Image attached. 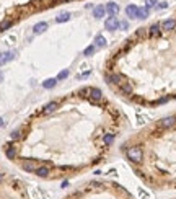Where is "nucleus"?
Instances as JSON below:
<instances>
[{"label": "nucleus", "instance_id": "nucleus-1", "mask_svg": "<svg viewBox=\"0 0 176 199\" xmlns=\"http://www.w3.org/2000/svg\"><path fill=\"white\" fill-rule=\"evenodd\" d=\"M127 158L134 163H140L144 160V150H142V147L134 145V147H130V149H127Z\"/></svg>", "mask_w": 176, "mask_h": 199}, {"label": "nucleus", "instance_id": "nucleus-2", "mask_svg": "<svg viewBox=\"0 0 176 199\" xmlns=\"http://www.w3.org/2000/svg\"><path fill=\"white\" fill-rule=\"evenodd\" d=\"M16 57L15 51H5V52H0V65H5L7 62L13 60Z\"/></svg>", "mask_w": 176, "mask_h": 199}, {"label": "nucleus", "instance_id": "nucleus-3", "mask_svg": "<svg viewBox=\"0 0 176 199\" xmlns=\"http://www.w3.org/2000/svg\"><path fill=\"white\" fill-rule=\"evenodd\" d=\"M104 28L108 31H114V30H119V20L116 16H109L106 21H104Z\"/></svg>", "mask_w": 176, "mask_h": 199}, {"label": "nucleus", "instance_id": "nucleus-4", "mask_svg": "<svg viewBox=\"0 0 176 199\" xmlns=\"http://www.w3.org/2000/svg\"><path fill=\"white\" fill-rule=\"evenodd\" d=\"M158 124H160L162 129H170V127H173L176 124V116H166V118H163Z\"/></svg>", "mask_w": 176, "mask_h": 199}, {"label": "nucleus", "instance_id": "nucleus-5", "mask_svg": "<svg viewBox=\"0 0 176 199\" xmlns=\"http://www.w3.org/2000/svg\"><path fill=\"white\" fill-rule=\"evenodd\" d=\"M106 82L108 83H114V85H119V87H121V85H122V78H121V75H117V73H108V75H106Z\"/></svg>", "mask_w": 176, "mask_h": 199}, {"label": "nucleus", "instance_id": "nucleus-6", "mask_svg": "<svg viewBox=\"0 0 176 199\" xmlns=\"http://www.w3.org/2000/svg\"><path fill=\"white\" fill-rule=\"evenodd\" d=\"M90 100L93 101V103H98V101L101 100V96H103V93H101L100 88H90Z\"/></svg>", "mask_w": 176, "mask_h": 199}, {"label": "nucleus", "instance_id": "nucleus-7", "mask_svg": "<svg viewBox=\"0 0 176 199\" xmlns=\"http://www.w3.org/2000/svg\"><path fill=\"white\" fill-rule=\"evenodd\" d=\"M46 30H47L46 21H39V23H36L35 26H33V33H35V35H41V33H44Z\"/></svg>", "mask_w": 176, "mask_h": 199}, {"label": "nucleus", "instance_id": "nucleus-8", "mask_svg": "<svg viewBox=\"0 0 176 199\" xmlns=\"http://www.w3.org/2000/svg\"><path fill=\"white\" fill-rule=\"evenodd\" d=\"M106 12L109 13L111 16H116V13L119 12V5L117 3H114V2H109V3H106Z\"/></svg>", "mask_w": 176, "mask_h": 199}, {"label": "nucleus", "instance_id": "nucleus-9", "mask_svg": "<svg viewBox=\"0 0 176 199\" xmlns=\"http://www.w3.org/2000/svg\"><path fill=\"white\" fill-rule=\"evenodd\" d=\"M57 108H59V103H57V101H51V103H47L46 106H44L43 113H44V114H51V113H54Z\"/></svg>", "mask_w": 176, "mask_h": 199}, {"label": "nucleus", "instance_id": "nucleus-10", "mask_svg": "<svg viewBox=\"0 0 176 199\" xmlns=\"http://www.w3.org/2000/svg\"><path fill=\"white\" fill-rule=\"evenodd\" d=\"M174 26H176V20L170 18V20H165L163 23H162V30H165V31H171V30H174Z\"/></svg>", "mask_w": 176, "mask_h": 199}, {"label": "nucleus", "instance_id": "nucleus-11", "mask_svg": "<svg viewBox=\"0 0 176 199\" xmlns=\"http://www.w3.org/2000/svg\"><path fill=\"white\" fill-rule=\"evenodd\" d=\"M162 35V26L160 25H153L149 28V36L150 38H158Z\"/></svg>", "mask_w": 176, "mask_h": 199}, {"label": "nucleus", "instance_id": "nucleus-12", "mask_svg": "<svg viewBox=\"0 0 176 199\" xmlns=\"http://www.w3.org/2000/svg\"><path fill=\"white\" fill-rule=\"evenodd\" d=\"M104 13H106L104 5H98V7H93V16H95V18H103Z\"/></svg>", "mask_w": 176, "mask_h": 199}, {"label": "nucleus", "instance_id": "nucleus-13", "mask_svg": "<svg viewBox=\"0 0 176 199\" xmlns=\"http://www.w3.org/2000/svg\"><path fill=\"white\" fill-rule=\"evenodd\" d=\"M95 48H100V49H103V48H106V39H104V36L103 35H96L95 36V44H93Z\"/></svg>", "mask_w": 176, "mask_h": 199}, {"label": "nucleus", "instance_id": "nucleus-14", "mask_svg": "<svg viewBox=\"0 0 176 199\" xmlns=\"http://www.w3.org/2000/svg\"><path fill=\"white\" fill-rule=\"evenodd\" d=\"M36 163H35V160H25L23 162V170L25 172H36Z\"/></svg>", "mask_w": 176, "mask_h": 199}, {"label": "nucleus", "instance_id": "nucleus-15", "mask_svg": "<svg viewBox=\"0 0 176 199\" xmlns=\"http://www.w3.org/2000/svg\"><path fill=\"white\" fill-rule=\"evenodd\" d=\"M70 13L69 12H62V13H59L57 16H55V21H57V23H65V21H69L70 20Z\"/></svg>", "mask_w": 176, "mask_h": 199}, {"label": "nucleus", "instance_id": "nucleus-16", "mask_svg": "<svg viewBox=\"0 0 176 199\" xmlns=\"http://www.w3.org/2000/svg\"><path fill=\"white\" fill-rule=\"evenodd\" d=\"M55 85H57V78H47V80H44V82H43V87L46 88V90L54 88Z\"/></svg>", "mask_w": 176, "mask_h": 199}, {"label": "nucleus", "instance_id": "nucleus-17", "mask_svg": "<svg viewBox=\"0 0 176 199\" xmlns=\"http://www.w3.org/2000/svg\"><path fill=\"white\" fill-rule=\"evenodd\" d=\"M137 10H139L137 5H129V7L126 8V13H127V16H130V18H135V15H137Z\"/></svg>", "mask_w": 176, "mask_h": 199}, {"label": "nucleus", "instance_id": "nucleus-18", "mask_svg": "<svg viewBox=\"0 0 176 199\" xmlns=\"http://www.w3.org/2000/svg\"><path fill=\"white\" fill-rule=\"evenodd\" d=\"M35 173L38 176H41V178H46V176L49 175V167H39V168H36Z\"/></svg>", "mask_w": 176, "mask_h": 199}, {"label": "nucleus", "instance_id": "nucleus-19", "mask_svg": "<svg viewBox=\"0 0 176 199\" xmlns=\"http://www.w3.org/2000/svg\"><path fill=\"white\" fill-rule=\"evenodd\" d=\"M147 16H149V8H139V10H137V15H135V18L145 20Z\"/></svg>", "mask_w": 176, "mask_h": 199}, {"label": "nucleus", "instance_id": "nucleus-20", "mask_svg": "<svg viewBox=\"0 0 176 199\" xmlns=\"http://www.w3.org/2000/svg\"><path fill=\"white\" fill-rule=\"evenodd\" d=\"M121 90H122V93L130 95V93H132V85L126 82V83H122V85H121Z\"/></svg>", "mask_w": 176, "mask_h": 199}, {"label": "nucleus", "instance_id": "nucleus-21", "mask_svg": "<svg viewBox=\"0 0 176 199\" xmlns=\"http://www.w3.org/2000/svg\"><path fill=\"white\" fill-rule=\"evenodd\" d=\"M103 142L106 145H111L113 142H114V134H104V137H103Z\"/></svg>", "mask_w": 176, "mask_h": 199}, {"label": "nucleus", "instance_id": "nucleus-22", "mask_svg": "<svg viewBox=\"0 0 176 199\" xmlns=\"http://www.w3.org/2000/svg\"><path fill=\"white\" fill-rule=\"evenodd\" d=\"M5 153H7V157L10 158V160H13L15 155H16V150H15V147H7V152Z\"/></svg>", "mask_w": 176, "mask_h": 199}, {"label": "nucleus", "instance_id": "nucleus-23", "mask_svg": "<svg viewBox=\"0 0 176 199\" xmlns=\"http://www.w3.org/2000/svg\"><path fill=\"white\" fill-rule=\"evenodd\" d=\"M13 25V21H10V20H5V21H2L0 23V31H5V30H8L10 26Z\"/></svg>", "mask_w": 176, "mask_h": 199}, {"label": "nucleus", "instance_id": "nucleus-24", "mask_svg": "<svg viewBox=\"0 0 176 199\" xmlns=\"http://www.w3.org/2000/svg\"><path fill=\"white\" fill-rule=\"evenodd\" d=\"M95 51H96V48L92 44V46H88L87 49L83 51V54H85V56H93V54H95Z\"/></svg>", "mask_w": 176, "mask_h": 199}, {"label": "nucleus", "instance_id": "nucleus-25", "mask_svg": "<svg viewBox=\"0 0 176 199\" xmlns=\"http://www.w3.org/2000/svg\"><path fill=\"white\" fill-rule=\"evenodd\" d=\"M67 77H69V70H62V72H59L57 82H59V80H64V78H67Z\"/></svg>", "mask_w": 176, "mask_h": 199}, {"label": "nucleus", "instance_id": "nucleus-26", "mask_svg": "<svg viewBox=\"0 0 176 199\" xmlns=\"http://www.w3.org/2000/svg\"><path fill=\"white\" fill-rule=\"evenodd\" d=\"M158 3V0H145V8H152Z\"/></svg>", "mask_w": 176, "mask_h": 199}, {"label": "nucleus", "instance_id": "nucleus-27", "mask_svg": "<svg viewBox=\"0 0 176 199\" xmlns=\"http://www.w3.org/2000/svg\"><path fill=\"white\" fill-rule=\"evenodd\" d=\"M119 28H121V30H127V28H129V21H126V20L119 21Z\"/></svg>", "mask_w": 176, "mask_h": 199}, {"label": "nucleus", "instance_id": "nucleus-28", "mask_svg": "<svg viewBox=\"0 0 176 199\" xmlns=\"http://www.w3.org/2000/svg\"><path fill=\"white\" fill-rule=\"evenodd\" d=\"M20 137H21V132H20L18 129L13 131V132H12V139H20Z\"/></svg>", "mask_w": 176, "mask_h": 199}, {"label": "nucleus", "instance_id": "nucleus-29", "mask_svg": "<svg viewBox=\"0 0 176 199\" xmlns=\"http://www.w3.org/2000/svg\"><path fill=\"white\" fill-rule=\"evenodd\" d=\"M80 93H82L83 96H88V95H90V88H82Z\"/></svg>", "mask_w": 176, "mask_h": 199}, {"label": "nucleus", "instance_id": "nucleus-30", "mask_svg": "<svg viewBox=\"0 0 176 199\" xmlns=\"http://www.w3.org/2000/svg\"><path fill=\"white\" fill-rule=\"evenodd\" d=\"M166 7H168V3H166V2H160V3L157 5V8H160V10H162V8H166Z\"/></svg>", "mask_w": 176, "mask_h": 199}, {"label": "nucleus", "instance_id": "nucleus-31", "mask_svg": "<svg viewBox=\"0 0 176 199\" xmlns=\"http://www.w3.org/2000/svg\"><path fill=\"white\" fill-rule=\"evenodd\" d=\"M139 194H140L142 197H144V199H147V197H149V194H147V193H145L144 189H139Z\"/></svg>", "mask_w": 176, "mask_h": 199}, {"label": "nucleus", "instance_id": "nucleus-32", "mask_svg": "<svg viewBox=\"0 0 176 199\" xmlns=\"http://www.w3.org/2000/svg\"><path fill=\"white\" fill-rule=\"evenodd\" d=\"M90 75V70H87V72H85V73H82V75H80V78H87Z\"/></svg>", "mask_w": 176, "mask_h": 199}, {"label": "nucleus", "instance_id": "nucleus-33", "mask_svg": "<svg viewBox=\"0 0 176 199\" xmlns=\"http://www.w3.org/2000/svg\"><path fill=\"white\" fill-rule=\"evenodd\" d=\"M2 126H3V119L0 118V127H2Z\"/></svg>", "mask_w": 176, "mask_h": 199}, {"label": "nucleus", "instance_id": "nucleus-34", "mask_svg": "<svg viewBox=\"0 0 176 199\" xmlns=\"http://www.w3.org/2000/svg\"><path fill=\"white\" fill-rule=\"evenodd\" d=\"M2 181H3V175L0 173V183H2Z\"/></svg>", "mask_w": 176, "mask_h": 199}, {"label": "nucleus", "instance_id": "nucleus-35", "mask_svg": "<svg viewBox=\"0 0 176 199\" xmlns=\"http://www.w3.org/2000/svg\"><path fill=\"white\" fill-rule=\"evenodd\" d=\"M3 80V75H2V73H0V82H2Z\"/></svg>", "mask_w": 176, "mask_h": 199}, {"label": "nucleus", "instance_id": "nucleus-36", "mask_svg": "<svg viewBox=\"0 0 176 199\" xmlns=\"http://www.w3.org/2000/svg\"><path fill=\"white\" fill-rule=\"evenodd\" d=\"M60 2H70V0H60Z\"/></svg>", "mask_w": 176, "mask_h": 199}]
</instances>
